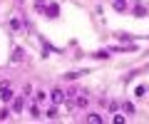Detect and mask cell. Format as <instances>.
<instances>
[{
	"label": "cell",
	"instance_id": "7c38bea8",
	"mask_svg": "<svg viewBox=\"0 0 149 124\" xmlns=\"http://www.w3.org/2000/svg\"><path fill=\"white\" fill-rule=\"evenodd\" d=\"M147 94V87H137V97H144Z\"/></svg>",
	"mask_w": 149,
	"mask_h": 124
},
{
	"label": "cell",
	"instance_id": "8fae6325",
	"mask_svg": "<svg viewBox=\"0 0 149 124\" xmlns=\"http://www.w3.org/2000/svg\"><path fill=\"white\" fill-rule=\"evenodd\" d=\"M10 117V112H8V109H0V122H3V119H8Z\"/></svg>",
	"mask_w": 149,
	"mask_h": 124
},
{
	"label": "cell",
	"instance_id": "7a4b0ae2",
	"mask_svg": "<svg viewBox=\"0 0 149 124\" xmlns=\"http://www.w3.org/2000/svg\"><path fill=\"white\" fill-rule=\"evenodd\" d=\"M0 99H3V102H10L13 99V92H10L8 85H0Z\"/></svg>",
	"mask_w": 149,
	"mask_h": 124
},
{
	"label": "cell",
	"instance_id": "277c9868",
	"mask_svg": "<svg viewBox=\"0 0 149 124\" xmlns=\"http://www.w3.org/2000/svg\"><path fill=\"white\" fill-rule=\"evenodd\" d=\"M85 119H87L90 124H100V122H102V117H100V114H95V112H90V114H87Z\"/></svg>",
	"mask_w": 149,
	"mask_h": 124
},
{
	"label": "cell",
	"instance_id": "6da1fadb",
	"mask_svg": "<svg viewBox=\"0 0 149 124\" xmlns=\"http://www.w3.org/2000/svg\"><path fill=\"white\" fill-rule=\"evenodd\" d=\"M50 99H52V104H62L65 102V92L62 89H52L50 92Z\"/></svg>",
	"mask_w": 149,
	"mask_h": 124
},
{
	"label": "cell",
	"instance_id": "3957f363",
	"mask_svg": "<svg viewBox=\"0 0 149 124\" xmlns=\"http://www.w3.org/2000/svg\"><path fill=\"white\" fill-rule=\"evenodd\" d=\"M45 10H47L50 17H57V15H60V8L55 5V3H47V8H45Z\"/></svg>",
	"mask_w": 149,
	"mask_h": 124
},
{
	"label": "cell",
	"instance_id": "8992f818",
	"mask_svg": "<svg viewBox=\"0 0 149 124\" xmlns=\"http://www.w3.org/2000/svg\"><path fill=\"white\" fill-rule=\"evenodd\" d=\"M13 60H15V62H20V60H22V50H20V47H15V55H13Z\"/></svg>",
	"mask_w": 149,
	"mask_h": 124
},
{
	"label": "cell",
	"instance_id": "5b68a950",
	"mask_svg": "<svg viewBox=\"0 0 149 124\" xmlns=\"http://www.w3.org/2000/svg\"><path fill=\"white\" fill-rule=\"evenodd\" d=\"M87 102H90L87 94H85V92H80V97H77V107H87Z\"/></svg>",
	"mask_w": 149,
	"mask_h": 124
},
{
	"label": "cell",
	"instance_id": "ba28073f",
	"mask_svg": "<svg viewBox=\"0 0 149 124\" xmlns=\"http://www.w3.org/2000/svg\"><path fill=\"white\" fill-rule=\"evenodd\" d=\"M13 107H15V112H20V109L25 107V102H22V99H15V104H13Z\"/></svg>",
	"mask_w": 149,
	"mask_h": 124
},
{
	"label": "cell",
	"instance_id": "30bf717a",
	"mask_svg": "<svg viewBox=\"0 0 149 124\" xmlns=\"http://www.w3.org/2000/svg\"><path fill=\"white\" fill-rule=\"evenodd\" d=\"M35 99L37 102H45V92H35Z\"/></svg>",
	"mask_w": 149,
	"mask_h": 124
},
{
	"label": "cell",
	"instance_id": "4fadbf2b",
	"mask_svg": "<svg viewBox=\"0 0 149 124\" xmlns=\"http://www.w3.org/2000/svg\"><path fill=\"white\" fill-rule=\"evenodd\" d=\"M134 12H137V15H147V8H142V5H137V10H134Z\"/></svg>",
	"mask_w": 149,
	"mask_h": 124
},
{
	"label": "cell",
	"instance_id": "52a82bcc",
	"mask_svg": "<svg viewBox=\"0 0 149 124\" xmlns=\"http://www.w3.org/2000/svg\"><path fill=\"white\" fill-rule=\"evenodd\" d=\"M35 8H37V10H45V8H47V3H45V0H35Z\"/></svg>",
	"mask_w": 149,
	"mask_h": 124
},
{
	"label": "cell",
	"instance_id": "5bb4252c",
	"mask_svg": "<svg viewBox=\"0 0 149 124\" xmlns=\"http://www.w3.org/2000/svg\"><path fill=\"white\" fill-rule=\"evenodd\" d=\"M47 117H50V119H55V117H57V109H55V107H52V109H47Z\"/></svg>",
	"mask_w": 149,
	"mask_h": 124
},
{
	"label": "cell",
	"instance_id": "9c48e42d",
	"mask_svg": "<svg viewBox=\"0 0 149 124\" xmlns=\"http://www.w3.org/2000/svg\"><path fill=\"white\" fill-rule=\"evenodd\" d=\"M10 25H13V30H20V20H17V17H13Z\"/></svg>",
	"mask_w": 149,
	"mask_h": 124
}]
</instances>
